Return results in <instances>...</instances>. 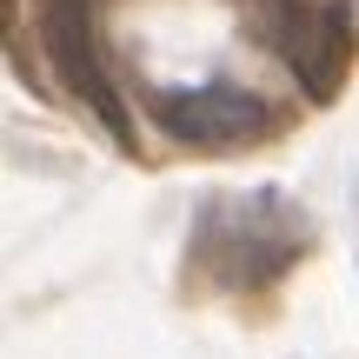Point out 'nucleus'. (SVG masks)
<instances>
[{
  "label": "nucleus",
  "instance_id": "nucleus-1",
  "mask_svg": "<svg viewBox=\"0 0 359 359\" xmlns=\"http://www.w3.org/2000/svg\"><path fill=\"white\" fill-rule=\"evenodd\" d=\"M306 240H313V219L286 193L259 187V193H219V200H206L193 253H200V266L219 286L246 293V286H273L306 253Z\"/></svg>",
  "mask_w": 359,
  "mask_h": 359
},
{
  "label": "nucleus",
  "instance_id": "nucleus-2",
  "mask_svg": "<svg viewBox=\"0 0 359 359\" xmlns=\"http://www.w3.org/2000/svg\"><path fill=\"white\" fill-rule=\"evenodd\" d=\"M40 47H47L60 87L114 133L120 147H133V120L114 93V74L100 60V40H93V0H40Z\"/></svg>",
  "mask_w": 359,
  "mask_h": 359
},
{
  "label": "nucleus",
  "instance_id": "nucleus-3",
  "mask_svg": "<svg viewBox=\"0 0 359 359\" xmlns=\"http://www.w3.org/2000/svg\"><path fill=\"white\" fill-rule=\"evenodd\" d=\"M266 40L280 47V60L293 67V80L313 100H333V87L346 80L353 60V20L346 7H326V0H253Z\"/></svg>",
  "mask_w": 359,
  "mask_h": 359
},
{
  "label": "nucleus",
  "instance_id": "nucleus-4",
  "mask_svg": "<svg viewBox=\"0 0 359 359\" xmlns=\"http://www.w3.org/2000/svg\"><path fill=\"white\" fill-rule=\"evenodd\" d=\"M147 107H154V120H160V133H167V140H180V147H206V154L273 133V107L259 100V93L233 87V80L154 87V93H147Z\"/></svg>",
  "mask_w": 359,
  "mask_h": 359
}]
</instances>
